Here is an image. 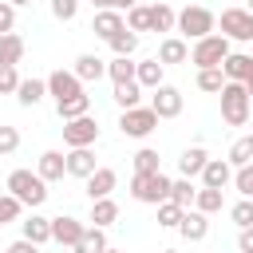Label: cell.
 Returning <instances> with one entry per match:
<instances>
[{"mask_svg": "<svg viewBox=\"0 0 253 253\" xmlns=\"http://www.w3.org/2000/svg\"><path fill=\"white\" fill-rule=\"evenodd\" d=\"M95 138H99V126H95L91 115H79V119H67L63 123V142L67 146H91Z\"/></svg>", "mask_w": 253, "mask_h": 253, "instance_id": "obj_9", "label": "cell"}, {"mask_svg": "<svg viewBox=\"0 0 253 253\" xmlns=\"http://www.w3.org/2000/svg\"><path fill=\"white\" fill-rule=\"evenodd\" d=\"M134 83L154 91V87L162 83V63H158V59H142V63H134Z\"/></svg>", "mask_w": 253, "mask_h": 253, "instance_id": "obj_22", "label": "cell"}, {"mask_svg": "<svg viewBox=\"0 0 253 253\" xmlns=\"http://www.w3.org/2000/svg\"><path fill=\"white\" fill-rule=\"evenodd\" d=\"M107 43H111V51H115V55H134V47H138V32L123 28V32H115Z\"/></svg>", "mask_w": 253, "mask_h": 253, "instance_id": "obj_31", "label": "cell"}, {"mask_svg": "<svg viewBox=\"0 0 253 253\" xmlns=\"http://www.w3.org/2000/svg\"><path fill=\"white\" fill-rule=\"evenodd\" d=\"M24 237H28L32 245H43V241H51V217H40V213H32V217L24 221Z\"/></svg>", "mask_w": 253, "mask_h": 253, "instance_id": "obj_24", "label": "cell"}, {"mask_svg": "<svg viewBox=\"0 0 253 253\" xmlns=\"http://www.w3.org/2000/svg\"><path fill=\"white\" fill-rule=\"evenodd\" d=\"M24 59V40L16 32H4L0 36V67H16Z\"/></svg>", "mask_w": 253, "mask_h": 253, "instance_id": "obj_21", "label": "cell"}, {"mask_svg": "<svg viewBox=\"0 0 253 253\" xmlns=\"http://www.w3.org/2000/svg\"><path fill=\"white\" fill-rule=\"evenodd\" d=\"M95 8H115V0H91Z\"/></svg>", "mask_w": 253, "mask_h": 253, "instance_id": "obj_50", "label": "cell"}, {"mask_svg": "<svg viewBox=\"0 0 253 253\" xmlns=\"http://www.w3.org/2000/svg\"><path fill=\"white\" fill-rule=\"evenodd\" d=\"M123 8H134V0H115V12H123Z\"/></svg>", "mask_w": 253, "mask_h": 253, "instance_id": "obj_49", "label": "cell"}, {"mask_svg": "<svg viewBox=\"0 0 253 253\" xmlns=\"http://www.w3.org/2000/svg\"><path fill=\"white\" fill-rule=\"evenodd\" d=\"M43 182H59L63 174H67V158L59 154V150H43L40 154V170H36Z\"/></svg>", "mask_w": 253, "mask_h": 253, "instance_id": "obj_19", "label": "cell"}, {"mask_svg": "<svg viewBox=\"0 0 253 253\" xmlns=\"http://www.w3.org/2000/svg\"><path fill=\"white\" fill-rule=\"evenodd\" d=\"M229 166H249L253 162V134H241L233 146H229V158H225Z\"/></svg>", "mask_w": 253, "mask_h": 253, "instance_id": "obj_30", "label": "cell"}, {"mask_svg": "<svg viewBox=\"0 0 253 253\" xmlns=\"http://www.w3.org/2000/svg\"><path fill=\"white\" fill-rule=\"evenodd\" d=\"M213 24H217V16L210 12V8H202V4H190V8H182L178 12V32L186 36V40H202V36H210L213 32Z\"/></svg>", "mask_w": 253, "mask_h": 253, "instance_id": "obj_4", "label": "cell"}, {"mask_svg": "<svg viewBox=\"0 0 253 253\" xmlns=\"http://www.w3.org/2000/svg\"><path fill=\"white\" fill-rule=\"evenodd\" d=\"M103 249H107V237H103V229H99V225L83 229V237L71 245V253H103Z\"/></svg>", "mask_w": 253, "mask_h": 253, "instance_id": "obj_26", "label": "cell"}, {"mask_svg": "<svg viewBox=\"0 0 253 253\" xmlns=\"http://www.w3.org/2000/svg\"><path fill=\"white\" fill-rule=\"evenodd\" d=\"M194 210H202V213H217V210H221V190L202 186V190L194 194Z\"/></svg>", "mask_w": 253, "mask_h": 253, "instance_id": "obj_33", "label": "cell"}, {"mask_svg": "<svg viewBox=\"0 0 253 253\" xmlns=\"http://www.w3.org/2000/svg\"><path fill=\"white\" fill-rule=\"evenodd\" d=\"M126 28L130 32H150V8H142V4L126 8Z\"/></svg>", "mask_w": 253, "mask_h": 253, "instance_id": "obj_38", "label": "cell"}, {"mask_svg": "<svg viewBox=\"0 0 253 253\" xmlns=\"http://www.w3.org/2000/svg\"><path fill=\"white\" fill-rule=\"evenodd\" d=\"M43 83H47V95H55V103H63V99H71V95H79V91H83L79 75H75V71H63V67H59V71H51Z\"/></svg>", "mask_w": 253, "mask_h": 253, "instance_id": "obj_10", "label": "cell"}, {"mask_svg": "<svg viewBox=\"0 0 253 253\" xmlns=\"http://www.w3.org/2000/svg\"><path fill=\"white\" fill-rule=\"evenodd\" d=\"M130 194H134L138 202H146V206H158V202L170 198V178H166L162 170H154V174H134V178H130Z\"/></svg>", "mask_w": 253, "mask_h": 253, "instance_id": "obj_5", "label": "cell"}, {"mask_svg": "<svg viewBox=\"0 0 253 253\" xmlns=\"http://www.w3.org/2000/svg\"><path fill=\"white\" fill-rule=\"evenodd\" d=\"M83 229H87V225H83L79 217H67V213L51 217V241H59V245H67V249L83 237Z\"/></svg>", "mask_w": 253, "mask_h": 253, "instance_id": "obj_11", "label": "cell"}, {"mask_svg": "<svg viewBox=\"0 0 253 253\" xmlns=\"http://www.w3.org/2000/svg\"><path fill=\"white\" fill-rule=\"evenodd\" d=\"M162 67H170V63H186L190 59V47H186V40H178V36H170V40H162L158 43V55H154Z\"/></svg>", "mask_w": 253, "mask_h": 253, "instance_id": "obj_17", "label": "cell"}, {"mask_svg": "<svg viewBox=\"0 0 253 253\" xmlns=\"http://www.w3.org/2000/svg\"><path fill=\"white\" fill-rule=\"evenodd\" d=\"M123 28H126L123 12H115V8H99V12H95V24H91V32H95V36L111 40V36H115V32H123Z\"/></svg>", "mask_w": 253, "mask_h": 253, "instance_id": "obj_16", "label": "cell"}, {"mask_svg": "<svg viewBox=\"0 0 253 253\" xmlns=\"http://www.w3.org/2000/svg\"><path fill=\"white\" fill-rule=\"evenodd\" d=\"M178 233H182L186 241H206V233H210L206 213H202V210H186V213H182V221H178Z\"/></svg>", "mask_w": 253, "mask_h": 253, "instance_id": "obj_15", "label": "cell"}, {"mask_svg": "<svg viewBox=\"0 0 253 253\" xmlns=\"http://www.w3.org/2000/svg\"><path fill=\"white\" fill-rule=\"evenodd\" d=\"M16 87H20L16 67H0V95H16Z\"/></svg>", "mask_w": 253, "mask_h": 253, "instance_id": "obj_44", "label": "cell"}, {"mask_svg": "<svg viewBox=\"0 0 253 253\" xmlns=\"http://www.w3.org/2000/svg\"><path fill=\"white\" fill-rule=\"evenodd\" d=\"M198 87H202V91H210V95H217V91L225 87L221 67H202V71H198Z\"/></svg>", "mask_w": 253, "mask_h": 253, "instance_id": "obj_35", "label": "cell"}, {"mask_svg": "<svg viewBox=\"0 0 253 253\" xmlns=\"http://www.w3.org/2000/svg\"><path fill=\"white\" fill-rule=\"evenodd\" d=\"M55 107H59V119L67 123V119H79V115H87V111H91V95H83V91H79V95H71V99H63V103H55Z\"/></svg>", "mask_w": 253, "mask_h": 253, "instance_id": "obj_28", "label": "cell"}, {"mask_svg": "<svg viewBox=\"0 0 253 253\" xmlns=\"http://www.w3.org/2000/svg\"><path fill=\"white\" fill-rule=\"evenodd\" d=\"M150 111H154L158 119H178V115H182V91L170 87V83H158L154 95H150Z\"/></svg>", "mask_w": 253, "mask_h": 253, "instance_id": "obj_8", "label": "cell"}, {"mask_svg": "<svg viewBox=\"0 0 253 253\" xmlns=\"http://www.w3.org/2000/svg\"><path fill=\"white\" fill-rule=\"evenodd\" d=\"M20 210H24V202H20V198H12V194H0V225L16 221V217H20Z\"/></svg>", "mask_w": 253, "mask_h": 253, "instance_id": "obj_40", "label": "cell"}, {"mask_svg": "<svg viewBox=\"0 0 253 253\" xmlns=\"http://www.w3.org/2000/svg\"><path fill=\"white\" fill-rule=\"evenodd\" d=\"M107 75H111V83H130V79H134V63H130V55H115V59L107 63Z\"/></svg>", "mask_w": 253, "mask_h": 253, "instance_id": "obj_32", "label": "cell"}, {"mask_svg": "<svg viewBox=\"0 0 253 253\" xmlns=\"http://www.w3.org/2000/svg\"><path fill=\"white\" fill-rule=\"evenodd\" d=\"M154 170H158V150L142 146V150L134 154V174H154Z\"/></svg>", "mask_w": 253, "mask_h": 253, "instance_id": "obj_39", "label": "cell"}, {"mask_svg": "<svg viewBox=\"0 0 253 253\" xmlns=\"http://www.w3.org/2000/svg\"><path fill=\"white\" fill-rule=\"evenodd\" d=\"M8 194L36 210V206H43V198H47V182H43L40 174H32V170H12V174H8Z\"/></svg>", "mask_w": 253, "mask_h": 253, "instance_id": "obj_2", "label": "cell"}, {"mask_svg": "<svg viewBox=\"0 0 253 253\" xmlns=\"http://www.w3.org/2000/svg\"><path fill=\"white\" fill-rule=\"evenodd\" d=\"M103 253H119V249H111V245H107V249H103Z\"/></svg>", "mask_w": 253, "mask_h": 253, "instance_id": "obj_53", "label": "cell"}, {"mask_svg": "<svg viewBox=\"0 0 253 253\" xmlns=\"http://www.w3.org/2000/svg\"><path fill=\"white\" fill-rule=\"evenodd\" d=\"M194 194H198V190H194V182H190V178L170 182V202H178L182 210H190V206H194Z\"/></svg>", "mask_w": 253, "mask_h": 253, "instance_id": "obj_34", "label": "cell"}, {"mask_svg": "<svg viewBox=\"0 0 253 253\" xmlns=\"http://www.w3.org/2000/svg\"><path fill=\"white\" fill-rule=\"evenodd\" d=\"M115 217H119V206H115L111 198H95V202H91V221H95L99 229H107Z\"/></svg>", "mask_w": 253, "mask_h": 253, "instance_id": "obj_29", "label": "cell"}, {"mask_svg": "<svg viewBox=\"0 0 253 253\" xmlns=\"http://www.w3.org/2000/svg\"><path fill=\"white\" fill-rule=\"evenodd\" d=\"M162 253H178V249H162Z\"/></svg>", "mask_w": 253, "mask_h": 253, "instance_id": "obj_54", "label": "cell"}, {"mask_svg": "<svg viewBox=\"0 0 253 253\" xmlns=\"http://www.w3.org/2000/svg\"><path fill=\"white\" fill-rule=\"evenodd\" d=\"M178 24V12L170 4H150V32H170Z\"/></svg>", "mask_w": 253, "mask_h": 253, "instance_id": "obj_27", "label": "cell"}, {"mask_svg": "<svg viewBox=\"0 0 253 253\" xmlns=\"http://www.w3.org/2000/svg\"><path fill=\"white\" fill-rule=\"evenodd\" d=\"M12 24H16V8H12L8 0H0V36L12 32Z\"/></svg>", "mask_w": 253, "mask_h": 253, "instance_id": "obj_46", "label": "cell"}, {"mask_svg": "<svg viewBox=\"0 0 253 253\" xmlns=\"http://www.w3.org/2000/svg\"><path fill=\"white\" fill-rule=\"evenodd\" d=\"M249 12H253V0H249Z\"/></svg>", "mask_w": 253, "mask_h": 253, "instance_id": "obj_55", "label": "cell"}, {"mask_svg": "<svg viewBox=\"0 0 253 253\" xmlns=\"http://www.w3.org/2000/svg\"><path fill=\"white\" fill-rule=\"evenodd\" d=\"M237 249H241V253H253V225H245V229H241V237H237Z\"/></svg>", "mask_w": 253, "mask_h": 253, "instance_id": "obj_47", "label": "cell"}, {"mask_svg": "<svg viewBox=\"0 0 253 253\" xmlns=\"http://www.w3.org/2000/svg\"><path fill=\"white\" fill-rule=\"evenodd\" d=\"M233 178V166L225 158H206L202 166V186H213V190H225V182Z\"/></svg>", "mask_w": 253, "mask_h": 253, "instance_id": "obj_14", "label": "cell"}, {"mask_svg": "<svg viewBox=\"0 0 253 253\" xmlns=\"http://www.w3.org/2000/svg\"><path fill=\"white\" fill-rule=\"evenodd\" d=\"M206 150L202 146H190V150H182V158H178V170H182V178H194V174H202V166H206Z\"/></svg>", "mask_w": 253, "mask_h": 253, "instance_id": "obj_25", "label": "cell"}, {"mask_svg": "<svg viewBox=\"0 0 253 253\" xmlns=\"http://www.w3.org/2000/svg\"><path fill=\"white\" fill-rule=\"evenodd\" d=\"M43 95H47V83H43V79H20V87H16L20 107H36Z\"/></svg>", "mask_w": 253, "mask_h": 253, "instance_id": "obj_23", "label": "cell"}, {"mask_svg": "<svg viewBox=\"0 0 253 253\" xmlns=\"http://www.w3.org/2000/svg\"><path fill=\"white\" fill-rule=\"evenodd\" d=\"M229 217H233L241 229H245V225H253V198H241V202L229 210Z\"/></svg>", "mask_w": 253, "mask_h": 253, "instance_id": "obj_41", "label": "cell"}, {"mask_svg": "<svg viewBox=\"0 0 253 253\" xmlns=\"http://www.w3.org/2000/svg\"><path fill=\"white\" fill-rule=\"evenodd\" d=\"M221 36L237 40V43H249L253 40V12L249 8H225L221 12Z\"/></svg>", "mask_w": 253, "mask_h": 253, "instance_id": "obj_7", "label": "cell"}, {"mask_svg": "<svg viewBox=\"0 0 253 253\" xmlns=\"http://www.w3.org/2000/svg\"><path fill=\"white\" fill-rule=\"evenodd\" d=\"M154 126H158V115H154L150 107H126L123 119H119V130H123L126 138H146Z\"/></svg>", "mask_w": 253, "mask_h": 253, "instance_id": "obj_6", "label": "cell"}, {"mask_svg": "<svg viewBox=\"0 0 253 253\" xmlns=\"http://www.w3.org/2000/svg\"><path fill=\"white\" fill-rule=\"evenodd\" d=\"M182 213H186V210H182L178 202H170V198H166V202H158V225H166V229H178Z\"/></svg>", "mask_w": 253, "mask_h": 253, "instance_id": "obj_37", "label": "cell"}, {"mask_svg": "<svg viewBox=\"0 0 253 253\" xmlns=\"http://www.w3.org/2000/svg\"><path fill=\"white\" fill-rule=\"evenodd\" d=\"M8 4H12V8H16V4H32V0H8Z\"/></svg>", "mask_w": 253, "mask_h": 253, "instance_id": "obj_52", "label": "cell"}, {"mask_svg": "<svg viewBox=\"0 0 253 253\" xmlns=\"http://www.w3.org/2000/svg\"><path fill=\"white\" fill-rule=\"evenodd\" d=\"M79 12V0H51V16L55 20H75Z\"/></svg>", "mask_w": 253, "mask_h": 253, "instance_id": "obj_43", "label": "cell"}, {"mask_svg": "<svg viewBox=\"0 0 253 253\" xmlns=\"http://www.w3.org/2000/svg\"><path fill=\"white\" fill-rule=\"evenodd\" d=\"M63 158H67V174H75V178H87V174L95 170L91 146H71V154H63Z\"/></svg>", "mask_w": 253, "mask_h": 253, "instance_id": "obj_20", "label": "cell"}, {"mask_svg": "<svg viewBox=\"0 0 253 253\" xmlns=\"http://www.w3.org/2000/svg\"><path fill=\"white\" fill-rule=\"evenodd\" d=\"M8 253H40V245H32L28 237H20V241H12V245H8Z\"/></svg>", "mask_w": 253, "mask_h": 253, "instance_id": "obj_48", "label": "cell"}, {"mask_svg": "<svg viewBox=\"0 0 253 253\" xmlns=\"http://www.w3.org/2000/svg\"><path fill=\"white\" fill-rule=\"evenodd\" d=\"M221 75H225L229 83H245V79L253 75V55H245V51H229V55L221 59Z\"/></svg>", "mask_w": 253, "mask_h": 253, "instance_id": "obj_13", "label": "cell"}, {"mask_svg": "<svg viewBox=\"0 0 253 253\" xmlns=\"http://www.w3.org/2000/svg\"><path fill=\"white\" fill-rule=\"evenodd\" d=\"M245 91H249V99H253V75H249V79H245Z\"/></svg>", "mask_w": 253, "mask_h": 253, "instance_id": "obj_51", "label": "cell"}, {"mask_svg": "<svg viewBox=\"0 0 253 253\" xmlns=\"http://www.w3.org/2000/svg\"><path fill=\"white\" fill-rule=\"evenodd\" d=\"M221 95V119L229 123V126H245L249 123V91H245V83H229L225 79V87L217 91Z\"/></svg>", "mask_w": 253, "mask_h": 253, "instance_id": "obj_1", "label": "cell"}, {"mask_svg": "<svg viewBox=\"0 0 253 253\" xmlns=\"http://www.w3.org/2000/svg\"><path fill=\"white\" fill-rule=\"evenodd\" d=\"M20 146V130L16 126H0V154H12Z\"/></svg>", "mask_w": 253, "mask_h": 253, "instance_id": "obj_45", "label": "cell"}, {"mask_svg": "<svg viewBox=\"0 0 253 253\" xmlns=\"http://www.w3.org/2000/svg\"><path fill=\"white\" fill-rule=\"evenodd\" d=\"M138 91H142V87H138L134 79H130V83H115V103H119L123 111H126V107H138V99H142Z\"/></svg>", "mask_w": 253, "mask_h": 253, "instance_id": "obj_36", "label": "cell"}, {"mask_svg": "<svg viewBox=\"0 0 253 253\" xmlns=\"http://www.w3.org/2000/svg\"><path fill=\"white\" fill-rule=\"evenodd\" d=\"M229 55V40L225 36H202V40H194V47H190V63L202 71V67H221V59Z\"/></svg>", "mask_w": 253, "mask_h": 253, "instance_id": "obj_3", "label": "cell"}, {"mask_svg": "<svg viewBox=\"0 0 253 253\" xmlns=\"http://www.w3.org/2000/svg\"><path fill=\"white\" fill-rule=\"evenodd\" d=\"M83 182H87V194H91V202H95V198H111V190H115L119 174H115L111 166H95Z\"/></svg>", "mask_w": 253, "mask_h": 253, "instance_id": "obj_12", "label": "cell"}, {"mask_svg": "<svg viewBox=\"0 0 253 253\" xmlns=\"http://www.w3.org/2000/svg\"><path fill=\"white\" fill-rule=\"evenodd\" d=\"M71 71L79 75V83H99V79L107 75V63H103L99 55H91V51H87V55H79V59H75V67H71Z\"/></svg>", "mask_w": 253, "mask_h": 253, "instance_id": "obj_18", "label": "cell"}, {"mask_svg": "<svg viewBox=\"0 0 253 253\" xmlns=\"http://www.w3.org/2000/svg\"><path fill=\"white\" fill-rule=\"evenodd\" d=\"M233 186H237L245 198H253V162H249V166H237V174H233Z\"/></svg>", "mask_w": 253, "mask_h": 253, "instance_id": "obj_42", "label": "cell"}]
</instances>
